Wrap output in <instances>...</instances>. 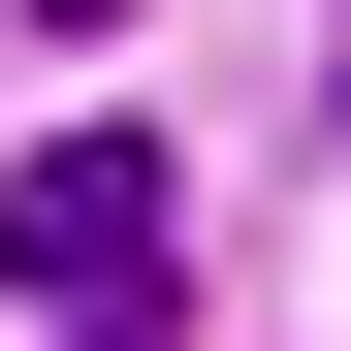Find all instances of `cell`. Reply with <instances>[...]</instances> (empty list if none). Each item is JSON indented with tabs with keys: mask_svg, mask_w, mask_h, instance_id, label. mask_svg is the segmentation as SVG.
<instances>
[{
	"mask_svg": "<svg viewBox=\"0 0 351 351\" xmlns=\"http://www.w3.org/2000/svg\"><path fill=\"white\" fill-rule=\"evenodd\" d=\"M0 287H32L64 351H160V319H192V192H160L128 128H64V160H0Z\"/></svg>",
	"mask_w": 351,
	"mask_h": 351,
	"instance_id": "6da1fadb",
	"label": "cell"
},
{
	"mask_svg": "<svg viewBox=\"0 0 351 351\" xmlns=\"http://www.w3.org/2000/svg\"><path fill=\"white\" fill-rule=\"evenodd\" d=\"M0 32H64V64H96V32H160V0H0Z\"/></svg>",
	"mask_w": 351,
	"mask_h": 351,
	"instance_id": "7a4b0ae2",
	"label": "cell"
}]
</instances>
